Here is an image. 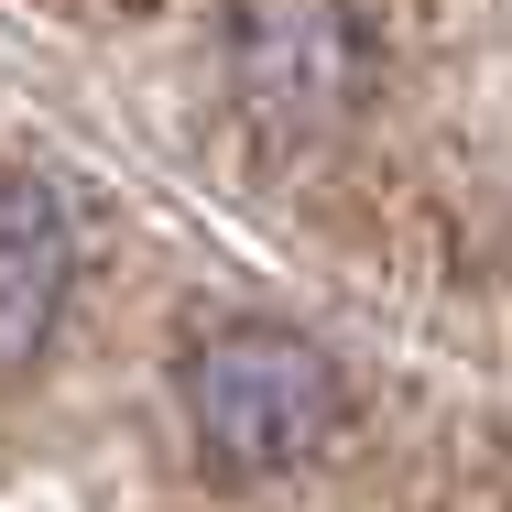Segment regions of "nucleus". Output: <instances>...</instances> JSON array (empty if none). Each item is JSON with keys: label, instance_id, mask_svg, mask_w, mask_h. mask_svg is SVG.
<instances>
[{"label": "nucleus", "instance_id": "f03ea898", "mask_svg": "<svg viewBox=\"0 0 512 512\" xmlns=\"http://www.w3.org/2000/svg\"><path fill=\"white\" fill-rule=\"evenodd\" d=\"M229 99L262 131H338L371 99L360 0H229Z\"/></svg>", "mask_w": 512, "mask_h": 512}, {"label": "nucleus", "instance_id": "7ed1b4c3", "mask_svg": "<svg viewBox=\"0 0 512 512\" xmlns=\"http://www.w3.org/2000/svg\"><path fill=\"white\" fill-rule=\"evenodd\" d=\"M77 295V229L44 175H0V382L33 371Z\"/></svg>", "mask_w": 512, "mask_h": 512}, {"label": "nucleus", "instance_id": "f257e3e1", "mask_svg": "<svg viewBox=\"0 0 512 512\" xmlns=\"http://www.w3.org/2000/svg\"><path fill=\"white\" fill-rule=\"evenodd\" d=\"M186 414H197V447L229 480H273V469H306L316 447L349 425V371L316 349L306 327L229 316L186 360Z\"/></svg>", "mask_w": 512, "mask_h": 512}]
</instances>
